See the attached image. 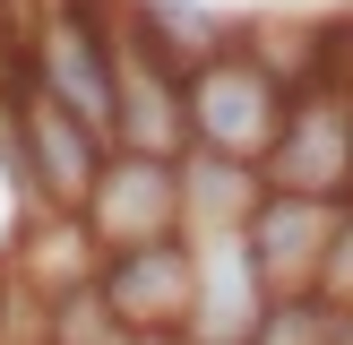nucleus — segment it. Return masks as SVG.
<instances>
[{
	"label": "nucleus",
	"mask_w": 353,
	"mask_h": 345,
	"mask_svg": "<svg viewBox=\"0 0 353 345\" xmlns=\"http://www.w3.org/2000/svg\"><path fill=\"white\" fill-rule=\"evenodd\" d=\"M285 95L293 86L233 34L216 61L181 69V138L207 147V155H233V164H259L268 138H276V121H285Z\"/></svg>",
	"instance_id": "f257e3e1"
},
{
	"label": "nucleus",
	"mask_w": 353,
	"mask_h": 345,
	"mask_svg": "<svg viewBox=\"0 0 353 345\" xmlns=\"http://www.w3.org/2000/svg\"><path fill=\"white\" fill-rule=\"evenodd\" d=\"M9 103H17V155H26V190H34V207L78 216V199H86V181H95V164L112 155V138H95L78 112H61L52 95H34L26 69H17Z\"/></svg>",
	"instance_id": "39448f33"
},
{
	"label": "nucleus",
	"mask_w": 353,
	"mask_h": 345,
	"mask_svg": "<svg viewBox=\"0 0 353 345\" xmlns=\"http://www.w3.org/2000/svg\"><path fill=\"white\" fill-rule=\"evenodd\" d=\"M172 181H181V241H207V233H241V216L259 207V164H233V155H207V147H181L172 155Z\"/></svg>",
	"instance_id": "6e6552de"
},
{
	"label": "nucleus",
	"mask_w": 353,
	"mask_h": 345,
	"mask_svg": "<svg viewBox=\"0 0 353 345\" xmlns=\"http://www.w3.org/2000/svg\"><path fill=\"white\" fill-rule=\"evenodd\" d=\"M336 207H345V199L259 190V207L241 216V259H250V276H259V293H268V302L319 285V259H327V233H336Z\"/></svg>",
	"instance_id": "20e7f679"
},
{
	"label": "nucleus",
	"mask_w": 353,
	"mask_h": 345,
	"mask_svg": "<svg viewBox=\"0 0 353 345\" xmlns=\"http://www.w3.org/2000/svg\"><path fill=\"white\" fill-rule=\"evenodd\" d=\"M95 293L130 337H181L190 328V241H130L95 259Z\"/></svg>",
	"instance_id": "423d86ee"
},
{
	"label": "nucleus",
	"mask_w": 353,
	"mask_h": 345,
	"mask_svg": "<svg viewBox=\"0 0 353 345\" xmlns=\"http://www.w3.org/2000/svg\"><path fill=\"white\" fill-rule=\"evenodd\" d=\"M78 224L95 250H130V241H172L181 233V181H172V155H138V147H112L95 164L78 199Z\"/></svg>",
	"instance_id": "7ed1b4c3"
},
{
	"label": "nucleus",
	"mask_w": 353,
	"mask_h": 345,
	"mask_svg": "<svg viewBox=\"0 0 353 345\" xmlns=\"http://www.w3.org/2000/svg\"><path fill=\"white\" fill-rule=\"evenodd\" d=\"M121 9H130V26L147 34L155 52H164L172 69H199V61H216L224 43H233V17L216 9V0H121Z\"/></svg>",
	"instance_id": "1a4fd4ad"
},
{
	"label": "nucleus",
	"mask_w": 353,
	"mask_h": 345,
	"mask_svg": "<svg viewBox=\"0 0 353 345\" xmlns=\"http://www.w3.org/2000/svg\"><path fill=\"white\" fill-rule=\"evenodd\" d=\"M353 319V310L336 302H319V293H285V302H268L259 310V328L241 345H336V328Z\"/></svg>",
	"instance_id": "9d476101"
},
{
	"label": "nucleus",
	"mask_w": 353,
	"mask_h": 345,
	"mask_svg": "<svg viewBox=\"0 0 353 345\" xmlns=\"http://www.w3.org/2000/svg\"><path fill=\"white\" fill-rule=\"evenodd\" d=\"M172 345H199V337H172Z\"/></svg>",
	"instance_id": "9b49d317"
},
{
	"label": "nucleus",
	"mask_w": 353,
	"mask_h": 345,
	"mask_svg": "<svg viewBox=\"0 0 353 345\" xmlns=\"http://www.w3.org/2000/svg\"><path fill=\"white\" fill-rule=\"evenodd\" d=\"M259 310H268V293H259L250 259H241V233L190 241V328H181V337H199V345H241V337L259 328Z\"/></svg>",
	"instance_id": "0eeeda50"
},
{
	"label": "nucleus",
	"mask_w": 353,
	"mask_h": 345,
	"mask_svg": "<svg viewBox=\"0 0 353 345\" xmlns=\"http://www.w3.org/2000/svg\"><path fill=\"white\" fill-rule=\"evenodd\" d=\"M259 181L293 190V199H353V86H336V78L293 86L285 121L259 155Z\"/></svg>",
	"instance_id": "f03ea898"
}]
</instances>
